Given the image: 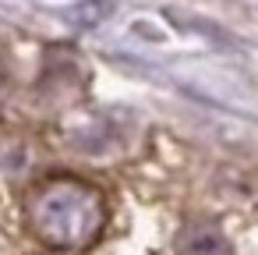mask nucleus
Segmentation results:
<instances>
[{"label": "nucleus", "instance_id": "nucleus-1", "mask_svg": "<svg viewBox=\"0 0 258 255\" xmlns=\"http://www.w3.org/2000/svg\"><path fill=\"white\" fill-rule=\"evenodd\" d=\"M106 220L110 209L103 191L75 174H50L25 195V223L53 251H89L103 237Z\"/></svg>", "mask_w": 258, "mask_h": 255}, {"label": "nucleus", "instance_id": "nucleus-2", "mask_svg": "<svg viewBox=\"0 0 258 255\" xmlns=\"http://www.w3.org/2000/svg\"><path fill=\"white\" fill-rule=\"evenodd\" d=\"M177 255H230V244L216 223H191L177 237Z\"/></svg>", "mask_w": 258, "mask_h": 255}, {"label": "nucleus", "instance_id": "nucleus-3", "mask_svg": "<svg viewBox=\"0 0 258 255\" xmlns=\"http://www.w3.org/2000/svg\"><path fill=\"white\" fill-rule=\"evenodd\" d=\"M110 11H113L110 0H82V4L71 11V22L82 25V29H92V25H99Z\"/></svg>", "mask_w": 258, "mask_h": 255}]
</instances>
